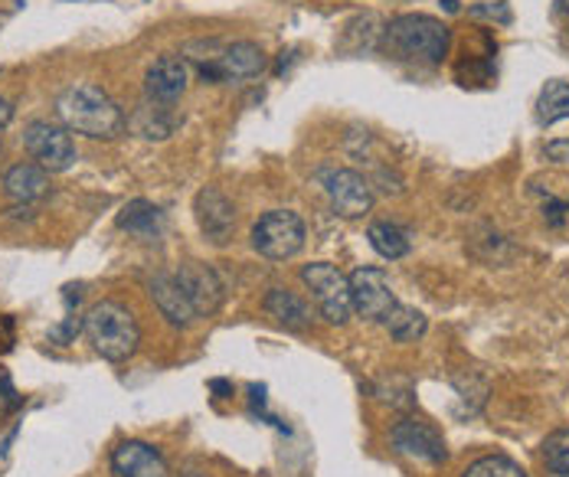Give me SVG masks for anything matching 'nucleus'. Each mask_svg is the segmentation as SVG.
<instances>
[{
  "instance_id": "1",
  "label": "nucleus",
  "mask_w": 569,
  "mask_h": 477,
  "mask_svg": "<svg viewBox=\"0 0 569 477\" xmlns=\"http://www.w3.org/2000/svg\"><path fill=\"white\" fill-rule=\"evenodd\" d=\"M57 119L62 121V128L96 138V141H112L124 131V112L114 105V99L92 85V82H76L69 89H62L57 99Z\"/></svg>"
},
{
  "instance_id": "2",
  "label": "nucleus",
  "mask_w": 569,
  "mask_h": 477,
  "mask_svg": "<svg viewBox=\"0 0 569 477\" xmlns=\"http://www.w3.org/2000/svg\"><path fill=\"white\" fill-rule=\"evenodd\" d=\"M449 43H452L449 27L426 13L393 17L380 37V50L387 57L402 62H422V65H439L449 57Z\"/></svg>"
},
{
  "instance_id": "3",
  "label": "nucleus",
  "mask_w": 569,
  "mask_h": 477,
  "mask_svg": "<svg viewBox=\"0 0 569 477\" xmlns=\"http://www.w3.org/2000/svg\"><path fill=\"white\" fill-rule=\"evenodd\" d=\"M82 331H86L92 351L109 363H124L141 347L138 317L121 301H96L82 317Z\"/></svg>"
},
{
  "instance_id": "4",
  "label": "nucleus",
  "mask_w": 569,
  "mask_h": 477,
  "mask_svg": "<svg viewBox=\"0 0 569 477\" xmlns=\"http://www.w3.org/2000/svg\"><path fill=\"white\" fill-rule=\"evenodd\" d=\"M187 57L197 62V72L207 82H249L259 79L269 65V57L259 43L252 40H197L187 47Z\"/></svg>"
},
{
  "instance_id": "5",
  "label": "nucleus",
  "mask_w": 569,
  "mask_h": 477,
  "mask_svg": "<svg viewBox=\"0 0 569 477\" xmlns=\"http://www.w3.org/2000/svg\"><path fill=\"white\" fill-rule=\"evenodd\" d=\"M301 282L311 292V301L318 307V314L328 324H347L353 307H350V282L338 265L331 262H311L301 268Z\"/></svg>"
},
{
  "instance_id": "6",
  "label": "nucleus",
  "mask_w": 569,
  "mask_h": 477,
  "mask_svg": "<svg viewBox=\"0 0 569 477\" xmlns=\"http://www.w3.org/2000/svg\"><path fill=\"white\" fill-rule=\"evenodd\" d=\"M305 238H308L305 220L291 210H269L252 226V248L269 262L295 258L305 248Z\"/></svg>"
},
{
  "instance_id": "7",
  "label": "nucleus",
  "mask_w": 569,
  "mask_h": 477,
  "mask_svg": "<svg viewBox=\"0 0 569 477\" xmlns=\"http://www.w3.org/2000/svg\"><path fill=\"white\" fill-rule=\"evenodd\" d=\"M23 148L33 164H40L50 174H62L76 164V144L69 128L57 121H30L23 128Z\"/></svg>"
},
{
  "instance_id": "8",
  "label": "nucleus",
  "mask_w": 569,
  "mask_h": 477,
  "mask_svg": "<svg viewBox=\"0 0 569 477\" xmlns=\"http://www.w3.org/2000/svg\"><path fill=\"white\" fill-rule=\"evenodd\" d=\"M321 186L328 193L331 210L343 220H360L373 210V186L370 180L350 168H328L321 171Z\"/></svg>"
},
{
  "instance_id": "9",
  "label": "nucleus",
  "mask_w": 569,
  "mask_h": 477,
  "mask_svg": "<svg viewBox=\"0 0 569 477\" xmlns=\"http://www.w3.org/2000/svg\"><path fill=\"white\" fill-rule=\"evenodd\" d=\"M347 282H350V307L363 321H383L397 307L393 285H390V278H387L383 268L360 265L357 272L347 275Z\"/></svg>"
},
{
  "instance_id": "10",
  "label": "nucleus",
  "mask_w": 569,
  "mask_h": 477,
  "mask_svg": "<svg viewBox=\"0 0 569 477\" xmlns=\"http://www.w3.org/2000/svg\"><path fill=\"white\" fill-rule=\"evenodd\" d=\"M390 442L402 458H412L422 465H446L449 458L446 438L439 435V428H432L422 418H399L390 432Z\"/></svg>"
},
{
  "instance_id": "11",
  "label": "nucleus",
  "mask_w": 569,
  "mask_h": 477,
  "mask_svg": "<svg viewBox=\"0 0 569 477\" xmlns=\"http://www.w3.org/2000/svg\"><path fill=\"white\" fill-rule=\"evenodd\" d=\"M177 285L183 288V295L190 301V307L197 311V317H210L220 311V304L227 298V285L220 278V272L213 265L203 262H183L173 272Z\"/></svg>"
},
{
  "instance_id": "12",
  "label": "nucleus",
  "mask_w": 569,
  "mask_h": 477,
  "mask_svg": "<svg viewBox=\"0 0 569 477\" xmlns=\"http://www.w3.org/2000/svg\"><path fill=\"white\" fill-rule=\"evenodd\" d=\"M197 226L213 245H227L236 230V206L220 186H203L193 200Z\"/></svg>"
},
{
  "instance_id": "13",
  "label": "nucleus",
  "mask_w": 569,
  "mask_h": 477,
  "mask_svg": "<svg viewBox=\"0 0 569 477\" xmlns=\"http://www.w3.org/2000/svg\"><path fill=\"white\" fill-rule=\"evenodd\" d=\"M187 82H190L187 60L173 57V53H164V57H158V60L151 62L148 72H144V99L173 105L187 92Z\"/></svg>"
},
{
  "instance_id": "14",
  "label": "nucleus",
  "mask_w": 569,
  "mask_h": 477,
  "mask_svg": "<svg viewBox=\"0 0 569 477\" xmlns=\"http://www.w3.org/2000/svg\"><path fill=\"white\" fill-rule=\"evenodd\" d=\"M112 475L118 477H168L171 465L151 442L128 438L112 451Z\"/></svg>"
},
{
  "instance_id": "15",
  "label": "nucleus",
  "mask_w": 569,
  "mask_h": 477,
  "mask_svg": "<svg viewBox=\"0 0 569 477\" xmlns=\"http://www.w3.org/2000/svg\"><path fill=\"white\" fill-rule=\"evenodd\" d=\"M151 298H154L161 317H164L171 327H190V324L197 321V311L190 307V301L183 295V288L177 285L173 272L154 275V282H151Z\"/></svg>"
},
{
  "instance_id": "16",
  "label": "nucleus",
  "mask_w": 569,
  "mask_h": 477,
  "mask_svg": "<svg viewBox=\"0 0 569 477\" xmlns=\"http://www.w3.org/2000/svg\"><path fill=\"white\" fill-rule=\"evenodd\" d=\"M3 193L13 200V203H37L50 193V171H43L40 164L33 161H23V164H13L7 174H3Z\"/></svg>"
},
{
  "instance_id": "17",
  "label": "nucleus",
  "mask_w": 569,
  "mask_h": 477,
  "mask_svg": "<svg viewBox=\"0 0 569 477\" xmlns=\"http://www.w3.org/2000/svg\"><path fill=\"white\" fill-rule=\"evenodd\" d=\"M164 226H168V220H164L161 206H154V203H148V200H131V203L118 213V230H124L128 236L141 238V242L161 238Z\"/></svg>"
},
{
  "instance_id": "18",
  "label": "nucleus",
  "mask_w": 569,
  "mask_h": 477,
  "mask_svg": "<svg viewBox=\"0 0 569 477\" xmlns=\"http://www.w3.org/2000/svg\"><path fill=\"white\" fill-rule=\"evenodd\" d=\"M262 307H266V314L284 327V331H308L311 327V307H308V301L301 298V295H295V292H288V288H272L266 301H262Z\"/></svg>"
},
{
  "instance_id": "19",
  "label": "nucleus",
  "mask_w": 569,
  "mask_h": 477,
  "mask_svg": "<svg viewBox=\"0 0 569 477\" xmlns=\"http://www.w3.org/2000/svg\"><path fill=\"white\" fill-rule=\"evenodd\" d=\"M128 124H131L141 138H148V141H164V138H171V131L177 128V119L171 115V105L144 99V102L134 109V115H131Z\"/></svg>"
},
{
  "instance_id": "20",
  "label": "nucleus",
  "mask_w": 569,
  "mask_h": 477,
  "mask_svg": "<svg viewBox=\"0 0 569 477\" xmlns=\"http://www.w3.org/2000/svg\"><path fill=\"white\" fill-rule=\"evenodd\" d=\"M367 238H370L373 252L383 255V258H390V262L409 255V248H412L409 233H406L402 226H397V223H373V226L367 230Z\"/></svg>"
},
{
  "instance_id": "21",
  "label": "nucleus",
  "mask_w": 569,
  "mask_h": 477,
  "mask_svg": "<svg viewBox=\"0 0 569 477\" xmlns=\"http://www.w3.org/2000/svg\"><path fill=\"white\" fill-rule=\"evenodd\" d=\"M383 324H387V331H390V337H393L397 344H412V341H419V337L426 334V327H429L426 314L416 311V307H406V304H397V307L383 317Z\"/></svg>"
},
{
  "instance_id": "22",
  "label": "nucleus",
  "mask_w": 569,
  "mask_h": 477,
  "mask_svg": "<svg viewBox=\"0 0 569 477\" xmlns=\"http://www.w3.org/2000/svg\"><path fill=\"white\" fill-rule=\"evenodd\" d=\"M563 119H569V82L550 79L540 89V99H537V121L540 124H557Z\"/></svg>"
},
{
  "instance_id": "23",
  "label": "nucleus",
  "mask_w": 569,
  "mask_h": 477,
  "mask_svg": "<svg viewBox=\"0 0 569 477\" xmlns=\"http://www.w3.org/2000/svg\"><path fill=\"white\" fill-rule=\"evenodd\" d=\"M543 468L550 477H569V428H560L553 435H547L543 448Z\"/></svg>"
},
{
  "instance_id": "24",
  "label": "nucleus",
  "mask_w": 569,
  "mask_h": 477,
  "mask_svg": "<svg viewBox=\"0 0 569 477\" xmlns=\"http://www.w3.org/2000/svg\"><path fill=\"white\" fill-rule=\"evenodd\" d=\"M461 477H527V471L508 455H485L475 465H468Z\"/></svg>"
},
{
  "instance_id": "25",
  "label": "nucleus",
  "mask_w": 569,
  "mask_h": 477,
  "mask_svg": "<svg viewBox=\"0 0 569 477\" xmlns=\"http://www.w3.org/2000/svg\"><path fill=\"white\" fill-rule=\"evenodd\" d=\"M547 158L550 161H560V164H569V138L567 141H550L547 144Z\"/></svg>"
},
{
  "instance_id": "26",
  "label": "nucleus",
  "mask_w": 569,
  "mask_h": 477,
  "mask_svg": "<svg viewBox=\"0 0 569 477\" xmlns=\"http://www.w3.org/2000/svg\"><path fill=\"white\" fill-rule=\"evenodd\" d=\"M456 386H458V393H461V399H465V396L471 393V386H465V383H461L458 376H456ZM485 396H488V383L481 379V383H478V396H471V399H475V409H481V406H485Z\"/></svg>"
},
{
  "instance_id": "27",
  "label": "nucleus",
  "mask_w": 569,
  "mask_h": 477,
  "mask_svg": "<svg viewBox=\"0 0 569 477\" xmlns=\"http://www.w3.org/2000/svg\"><path fill=\"white\" fill-rule=\"evenodd\" d=\"M10 119H13V109H10V102L0 95V128H7V124H10Z\"/></svg>"
},
{
  "instance_id": "28",
  "label": "nucleus",
  "mask_w": 569,
  "mask_h": 477,
  "mask_svg": "<svg viewBox=\"0 0 569 477\" xmlns=\"http://www.w3.org/2000/svg\"><path fill=\"white\" fill-rule=\"evenodd\" d=\"M557 13H560V17H569V0H557Z\"/></svg>"
},
{
  "instance_id": "29",
  "label": "nucleus",
  "mask_w": 569,
  "mask_h": 477,
  "mask_svg": "<svg viewBox=\"0 0 569 477\" xmlns=\"http://www.w3.org/2000/svg\"><path fill=\"white\" fill-rule=\"evenodd\" d=\"M446 10H458V3H456V0H446Z\"/></svg>"
},
{
  "instance_id": "30",
  "label": "nucleus",
  "mask_w": 569,
  "mask_h": 477,
  "mask_svg": "<svg viewBox=\"0 0 569 477\" xmlns=\"http://www.w3.org/2000/svg\"><path fill=\"white\" fill-rule=\"evenodd\" d=\"M183 477H207V475H200V471H187Z\"/></svg>"
},
{
  "instance_id": "31",
  "label": "nucleus",
  "mask_w": 569,
  "mask_h": 477,
  "mask_svg": "<svg viewBox=\"0 0 569 477\" xmlns=\"http://www.w3.org/2000/svg\"><path fill=\"white\" fill-rule=\"evenodd\" d=\"M563 43H567V47H569V33H567V37H563Z\"/></svg>"
}]
</instances>
